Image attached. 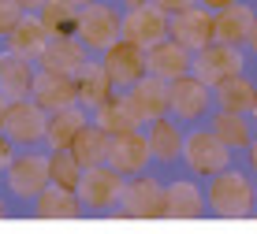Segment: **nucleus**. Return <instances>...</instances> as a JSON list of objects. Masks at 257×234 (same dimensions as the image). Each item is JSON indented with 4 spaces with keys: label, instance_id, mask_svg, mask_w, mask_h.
<instances>
[{
    "label": "nucleus",
    "instance_id": "nucleus-4",
    "mask_svg": "<svg viewBox=\"0 0 257 234\" xmlns=\"http://www.w3.org/2000/svg\"><path fill=\"white\" fill-rule=\"evenodd\" d=\"M179 156L187 160V167L194 175H205V178H212L224 167H231V149H227L212 130H201V127L183 134V152Z\"/></svg>",
    "mask_w": 257,
    "mask_h": 234
},
{
    "label": "nucleus",
    "instance_id": "nucleus-16",
    "mask_svg": "<svg viewBox=\"0 0 257 234\" xmlns=\"http://www.w3.org/2000/svg\"><path fill=\"white\" fill-rule=\"evenodd\" d=\"M250 26H253V8L242 4V0H235V4H227V8H220V12H212V41L242 49V45H246V34H250Z\"/></svg>",
    "mask_w": 257,
    "mask_h": 234
},
{
    "label": "nucleus",
    "instance_id": "nucleus-28",
    "mask_svg": "<svg viewBox=\"0 0 257 234\" xmlns=\"http://www.w3.org/2000/svg\"><path fill=\"white\" fill-rule=\"evenodd\" d=\"M146 141H149L153 160H161V164H175V160H179V152H183V134H179V127H175L168 115H164V119H153V123H149Z\"/></svg>",
    "mask_w": 257,
    "mask_h": 234
},
{
    "label": "nucleus",
    "instance_id": "nucleus-10",
    "mask_svg": "<svg viewBox=\"0 0 257 234\" xmlns=\"http://www.w3.org/2000/svg\"><path fill=\"white\" fill-rule=\"evenodd\" d=\"M119 38L138 45V49H149V45L168 38V15L153 4L131 8L127 15H119Z\"/></svg>",
    "mask_w": 257,
    "mask_h": 234
},
{
    "label": "nucleus",
    "instance_id": "nucleus-13",
    "mask_svg": "<svg viewBox=\"0 0 257 234\" xmlns=\"http://www.w3.org/2000/svg\"><path fill=\"white\" fill-rule=\"evenodd\" d=\"M153 160V152H149V141L142 130H127V134H116V138H108V152H104V164L116 167L123 178L127 175H138V171H146V164Z\"/></svg>",
    "mask_w": 257,
    "mask_h": 234
},
{
    "label": "nucleus",
    "instance_id": "nucleus-34",
    "mask_svg": "<svg viewBox=\"0 0 257 234\" xmlns=\"http://www.w3.org/2000/svg\"><path fill=\"white\" fill-rule=\"evenodd\" d=\"M12 156H15V145L4 138V134H0V175H4V167H8V164H12Z\"/></svg>",
    "mask_w": 257,
    "mask_h": 234
},
{
    "label": "nucleus",
    "instance_id": "nucleus-20",
    "mask_svg": "<svg viewBox=\"0 0 257 234\" xmlns=\"http://www.w3.org/2000/svg\"><path fill=\"white\" fill-rule=\"evenodd\" d=\"M30 86H34V60L15 56L12 49L0 52V97L23 101V97H30Z\"/></svg>",
    "mask_w": 257,
    "mask_h": 234
},
{
    "label": "nucleus",
    "instance_id": "nucleus-24",
    "mask_svg": "<svg viewBox=\"0 0 257 234\" xmlns=\"http://www.w3.org/2000/svg\"><path fill=\"white\" fill-rule=\"evenodd\" d=\"M164 197H168V219H198V215H205V193L190 178L168 182Z\"/></svg>",
    "mask_w": 257,
    "mask_h": 234
},
{
    "label": "nucleus",
    "instance_id": "nucleus-44",
    "mask_svg": "<svg viewBox=\"0 0 257 234\" xmlns=\"http://www.w3.org/2000/svg\"><path fill=\"white\" fill-rule=\"evenodd\" d=\"M250 115H253V119H257V101H253V112H250Z\"/></svg>",
    "mask_w": 257,
    "mask_h": 234
},
{
    "label": "nucleus",
    "instance_id": "nucleus-18",
    "mask_svg": "<svg viewBox=\"0 0 257 234\" xmlns=\"http://www.w3.org/2000/svg\"><path fill=\"white\" fill-rule=\"evenodd\" d=\"M75 89H78V108H101L112 93H116V86H112L108 71L101 67V60H86V64L78 67Z\"/></svg>",
    "mask_w": 257,
    "mask_h": 234
},
{
    "label": "nucleus",
    "instance_id": "nucleus-42",
    "mask_svg": "<svg viewBox=\"0 0 257 234\" xmlns=\"http://www.w3.org/2000/svg\"><path fill=\"white\" fill-rule=\"evenodd\" d=\"M4 215H8V201L0 197V219H4Z\"/></svg>",
    "mask_w": 257,
    "mask_h": 234
},
{
    "label": "nucleus",
    "instance_id": "nucleus-26",
    "mask_svg": "<svg viewBox=\"0 0 257 234\" xmlns=\"http://www.w3.org/2000/svg\"><path fill=\"white\" fill-rule=\"evenodd\" d=\"M216 89V104L224 108V112H235V115H250L253 112V101H257V86L250 82V78H242V75H235V78H224L220 86H212Z\"/></svg>",
    "mask_w": 257,
    "mask_h": 234
},
{
    "label": "nucleus",
    "instance_id": "nucleus-8",
    "mask_svg": "<svg viewBox=\"0 0 257 234\" xmlns=\"http://www.w3.org/2000/svg\"><path fill=\"white\" fill-rule=\"evenodd\" d=\"M209 108H212V86L198 82L194 75H183V78L168 82V115L172 119H183V123L205 119Z\"/></svg>",
    "mask_w": 257,
    "mask_h": 234
},
{
    "label": "nucleus",
    "instance_id": "nucleus-21",
    "mask_svg": "<svg viewBox=\"0 0 257 234\" xmlns=\"http://www.w3.org/2000/svg\"><path fill=\"white\" fill-rule=\"evenodd\" d=\"M127 97H131V104L138 108V115H142V119H149V123L168 115V82H164V78L142 75L138 82L127 89Z\"/></svg>",
    "mask_w": 257,
    "mask_h": 234
},
{
    "label": "nucleus",
    "instance_id": "nucleus-29",
    "mask_svg": "<svg viewBox=\"0 0 257 234\" xmlns=\"http://www.w3.org/2000/svg\"><path fill=\"white\" fill-rule=\"evenodd\" d=\"M38 19L49 30V38H75L78 8L67 4V0H45V4L38 8Z\"/></svg>",
    "mask_w": 257,
    "mask_h": 234
},
{
    "label": "nucleus",
    "instance_id": "nucleus-30",
    "mask_svg": "<svg viewBox=\"0 0 257 234\" xmlns=\"http://www.w3.org/2000/svg\"><path fill=\"white\" fill-rule=\"evenodd\" d=\"M209 130L216 134L227 149H246V145H250V138H253L250 119H246V115H235V112H224V108L212 115V127Z\"/></svg>",
    "mask_w": 257,
    "mask_h": 234
},
{
    "label": "nucleus",
    "instance_id": "nucleus-11",
    "mask_svg": "<svg viewBox=\"0 0 257 234\" xmlns=\"http://www.w3.org/2000/svg\"><path fill=\"white\" fill-rule=\"evenodd\" d=\"M101 67L108 71V78H112L116 89H131L142 75H146V49H138V45L119 38V41H112L108 49H104Z\"/></svg>",
    "mask_w": 257,
    "mask_h": 234
},
{
    "label": "nucleus",
    "instance_id": "nucleus-19",
    "mask_svg": "<svg viewBox=\"0 0 257 234\" xmlns=\"http://www.w3.org/2000/svg\"><path fill=\"white\" fill-rule=\"evenodd\" d=\"M45 45H49V30L41 26V19L34 12H26L23 19L8 30V49H12L15 56H23V60H41Z\"/></svg>",
    "mask_w": 257,
    "mask_h": 234
},
{
    "label": "nucleus",
    "instance_id": "nucleus-1",
    "mask_svg": "<svg viewBox=\"0 0 257 234\" xmlns=\"http://www.w3.org/2000/svg\"><path fill=\"white\" fill-rule=\"evenodd\" d=\"M119 208L116 215L123 219H168V197L164 186L157 178H149L146 171L131 175V182L123 178V190H119Z\"/></svg>",
    "mask_w": 257,
    "mask_h": 234
},
{
    "label": "nucleus",
    "instance_id": "nucleus-40",
    "mask_svg": "<svg viewBox=\"0 0 257 234\" xmlns=\"http://www.w3.org/2000/svg\"><path fill=\"white\" fill-rule=\"evenodd\" d=\"M4 112H8V97H0V127H4Z\"/></svg>",
    "mask_w": 257,
    "mask_h": 234
},
{
    "label": "nucleus",
    "instance_id": "nucleus-22",
    "mask_svg": "<svg viewBox=\"0 0 257 234\" xmlns=\"http://www.w3.org/2000/svg\"><path fill=\"white\" fill-rule=\"evenodd\" d=\"M86 64V49L78 38H49L45 52H41V71H56V75H78Z\"/></svg>",
    "mask_w": 257,
    "mask_h": 234
},
{
    "label": "nucleus",
    "instance_id": "nucleus-7",
    "mask_svg": "<svg viewBox=\"0 0 257 234\" xmlns=\"http://www.w3.org/2000/svg\"><path fill=\"white\" fill-rule=\"evenodd\" d=\"M190 75L205 86H220L224 78H235L242 75V52L235 45H220V41H209L205 49H198L190 56Z\"/></svg>",
    "mask_w": 257,
    "mask_h": 234
},
{
    "label": "nucleus",
    "instance_id": "nucleus-17",
    "mask_svg": "<svg viewBox=\"0 0 257 234\" xmlns=\"http://www.w3.org/2000/svg\"><path fill=\"white\" fill-rule=\"evenodd\" d=\"M93 123L101 127L108 138H116V134H127V130H138L142 127V115H138V108L131 104V97L127 93H112L108 101H104L101 108H93Z\"/></svg>",
    "mask_w": 257,
    "mask_h": 234
},
{
    "label": "nucleus",
    "instance_id": "nucleus-2",
    "mask_svg": "<svg viewBox=\"0 0 257 234\" xmlns=\"http://www.w3.org/2000/svg\"><path fill=\"white\" fill-rule=\"evenodd\" d=\"M209 208L224 219H242L253 212V182L246 171H216L209 182Z\"/></svg>",
    "mask_w": 257,
    "mask_h": 234
},
{
    "label": "nucleus",
    "instance_id": "nucleus-12",
    "mask_svg": "<svg viewBox=\"0 0 257 234\" xmlns=\"http://www.w3.org/2000/svg\"><path fill=\"white\" fill-rule=\"evenodd\" d=\"M168 38L175 45H183L187 52H198L212 41V12L201 4L187 8L179 15H168Z\"/></svg>",
    "mask_w": 257,
    "mask_h": 234
},
{
    "label": "nucleus",
    "instance_id": "nucleus-5",
    "mask_svg": "<svg viewBox=\"0 0 257 234\" xmlns=\"http://www.w3.org/2000/svg\"><path fill=\"white\" fill-rule=\"evenodd\" d=\"M45 127H49V112H45V108H38L30 97H23V101H8V112H4V127H0V134H4L15 149L45 141Z\"/></svg>",
    "mask_w": 257,
    "mask_h": 234
},
{
    "label": "nucleus",
    "instance_id": "nucleus-35",
    "mask_svg": "<svg viewBox=\"0 0 257 234\" xmlns=\"http://www.w3.org/2000/svg\"><path fill=\"white\" fill-rule=\"evenodd\" d=\"M201 8H209V12H220V8H227V4H235V0H198Z\"/></svg>",
    "mask_w": 257,
    "mask_h": 234
},
{
    "label": "nucleus",
    "instance_id": "nucleus-31",
    "mask_svg": "<svg viewBox=\"0 0 257 234\" xmlns=\"http://www.w3.org/2000/svg\"><path fill=\"white\" fill-rule=\"evenodd\" d=\"M78 175H82V167L71 160L67 149H52V152H49V182H52V186L75 190V186H78Z\"/></svg>",
    "mask_w": 257,
    "mask_h": 234
},
{
    "label": "nucleus",
    "instance_id": "nucleus-32",
    "mask_svg": "<svg viewBox=\"0 0 257 234\" xmlns=\"http://www.w3.org/2000/svg\"><path fill=\"white\" fill-rule=\"evenodd\" d=\"M23 15L26 12L19 8V0H0V38H8V30H12Z\"/></svg>",
    "mask_w": 257,
    "mask_h": 234
},
{
    "label": "nucleus",
    "instance_id": "nucleus-6",
    "mask_svg": "<svg viewBox=\"0 0 257 234\" xmlns=\"http://www.w3.org/2000/svg\"><path fill=\"white\" fill-rule=\"evenodd\" d=\"M75 38L82 41V49L104 52L112 41H119V12L112 4H104V0H93V4L78 8Z\"/></svg>",
    "mask_w": 257,
    "mask_h": 234
},
{
    "label": "nucleus",
    "instance_id": "nucleus-36",
    "mask_svg": "<svg viewBox=\"0 0 257 234\" xmlns=\"http://www.w3.org/2000/svg\"><path fill=\"white\" fill-rule=\"evenodd\" d=\"M246 156H250V167L257 171V134L250 138V145H246Z\"/></svg>",
    "mask_w": 257,
    "mask_h": 234
},
{
    "label": "nucleus",
    "instance_id": "nucleus-9",
    "mask_svg": "<svg viewBox=\"0 0 257 234\" xmlns=\"http://www.w3.org/2000/svg\"><path fill=\"white\" fill-rule=\"evenodd\" d=\"M4 175H8V190L19 197V201H34V197L49 186V156L45 152L12 156V164L4 167Z\"/></svg>",
    "mask_w": 257,
    "mask_h": 234
},
{
    "label": "nucleus",
    "instance_id": "nucleus-39",
    "mask_svg": "<svg viewBox=\"0 0 257 234\" xmlns=\"http://www.w3.org/2000/svg\"><path fill=\"white\" fill-rule=\"evenodd\" d=\"M142 4H149V0H123V8H127V12H131V8H142Z\"/></svg>",
    "mask_w": 257,
    "mask_h": 234
},
{
    "label": "nucleus",
    "instance_id": "nucleus-25",
    "mask_svg": "<svg viewBox=\"0 0 257 234\" xmlns=\"http://www.w3.org/2000/svg\"><path fill=\"white\" fill-rule=\"evenodd\" d=\"M71 160H75L78 167H93V164H104V152H108V134H104L97 123H86L82 130L71 138Z\"/></svg>",
    "mask_w": 257,
    "mask_h": 234
},
{
    "label": "nucleus",
    "instance_id": "nucleus-38",
    "mask_svg": "<svg viewBox=\"0 0 257 234\" xmlns=\"http://www.w3.org/2000/svg\"><path fill=\"white\" fill-rule=\"evenodd\" d=\"M41 4H45V0H19V8H23V12H38Z\"/></svg>",
    "mask_w": 257,
    "mask_h": 234
},
{
    "label": "nucleus",
    "instance_id": "nucleus-3",
    "mask_svg": "<svg viewBox=\"0 0 257 234\" xmlns=\"http://www.w3.org/2000/svg\"><path fill=\"white\" fill-rule=\"evenodd\" d=\"M119 190H123V175L116 167L108 164H93V167H82V175H78V204L90 212H112L119 201Z\"/></svg>",
    "mask_w": 257,
    "mask_h": 234
},
{
    "label": "nucleus",
    "instance_id": "nucleus-33",
    "mask_svg": "<svg viewBox=\"0 0 257 234\" xmlns=\"http://www.w3.org/2000/svg\"><path fill=\"white\" fill-rule=\"evenodd\" d=\"M153 8H161L164 15H179V12H187V8H194L198 0H149Z\"/></svg>",
    "mask_w": 257,
    "mask_h": 234
},
{
    "label": "nucleus",
    "instance_id": "nucleus-41",
    "mask_svg": "<svg viewBox=\"0 0 257 234\" xmlns=\"http://www.w3.org/2000/svg\"><path fill=\"white\" fill-rule=\"evenodd\" d=\"M67 4H75V8H86V4H93V0H67Z\"/></svg>",
    "mask_w": 257,
    "mask_h": 234
},
{
    "label": "nucleus",
    "instance_id": "nucleus-43",
    "mask_svg": "<svg viewBox=\"0 0 257 234\" xmlns=\"http://www.w3.org/2000/svg\"><path fill=\"white\" fill-rule=\"evenodd\" d=\"M253 212H257V186H253Z\"/></svg>",
    "mask_w": 257,
    "mask_h": 234
},
{
    "label": "nucleus",
    "instance_id": "nucleus-27",
    "mask_svg": "<svg viewBox=\"0 0 257 234\" xmlns=\"http://www.w3.org/2000/svg\"><path fill=\"white\" fill-rule=\"evenodd\" d=\"M86 127V108L71 104V108H56V112H49V127H45V141L52 149H67L71 138H75L78 130Z\"/></svg>",
    "mask_w": 257,
    "mask_h": 234
},
{
    "label": "nucleus",
    "instance_id": "nucleus-37",
    "mask_svg": "<svg viewBox=\"0 0 257 234\" xmlns=\"http://www.w3.org/2000/svg\"><path fill=\"white\" fill-rule=\"evenodd\" d=\"M246 45L257 52V12H253V26H250V34H246Z\"/></svg>",
    "mask_w": 257,
    "mask_h": 234
},
{
    "label": "nucleus",
    "instance_id": "nucleus-23",
    "mask_svg": "<svg viewBox=\"0 0 257 234\" xmlns=\"http://www.w3.org/2000/svg\"><path fill=\"white\" fill-rule=\"evenodd\" d=\"M34 215L38 219H78L82 215V204H78L75 190H64V186H45L38 197H34Z\"/></svg>",
    "mask_w": 257,
    "mask_h": 234
},
{
    "label": "nucleus",
    "instance_id": "nucleus-14",
    "mask_svg": "<svg viewBox=\"0 0 257 234\" xmlns=\"http://www.w3.org/2000/svg\"><path fill=\"white\" fill-rule=\"evenodd\" d=\"M30 101L45 112L78 104V89L71 75H56V71H34V86H30Z\"/></svg>",
    "mask_w": 257,
    "mask_h": 234
},
{
    "label": "nucleus",
    "instance_id": "nucleus-15",
    "mask_svg": "<svg viewBox=\"0 0 257 234\" xmlns=\"http://www.w3.org/2000/svg\"><path fill=\"white\" fill-rule=\"evenodd\" d=\"M190 56L194 52H187L183 45H175L172 38H164V41H157V45L146 49V75L164 78V82L183 78V75H190Z\"/></svg>",
    "mask_w": 257,
    "mask_h": 234
}]
</instances>
